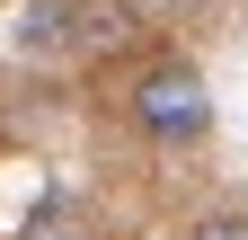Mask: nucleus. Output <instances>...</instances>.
<instances>
[{
    "mask_svg": "<svg viewBox=\"0 0 248 240\" xmlns=\"http://www.w3.org/2000/svg\"><path fill=\"white\" fill-rule=\"evenodd\" d=\"M124 107H133V125H142L151 142H195V134L213 125V98H204V71H195V63H151Z\"/></svg>",
    "mask_w": 248,
    "mask_h": 240,
    "instance_id": "obj_1",
    "label": "nucleus"
},
{
    "mask_svg": "<svg viewBox=\"0 0 248 240\" xmlns=\"http://www.w3.org/2000/svg\"><path fill=\"white\" fill-rule=\"evenodd\" d=\"M142 36V9L133 0H71V45L80 53H124Z\"/></svg>",
    "mask_w": 248,
    "mask_h": 240,
    "instance_id": "obj_2",
    "label": "nucleus"
},
{
    "mask_svg": "<svg viewBox=\"0 0 248 240\" xmlns=\"http://www.w3.org/2000/svg\"><path fill=\"white\" fill-rule=\"evenodd\" d=\"M18 45L27 53H62V45H71V0H36L27 27H18Z\"/></svg>",
    "mask_w": 248,
    "mask_h": 240,
    "instance_id": "obj_3",
    "label": "nucleus"
},
{
    "mask_svg": "<svg viewBox=\"0 0 248 240\" xmlns=\"http://www.w3.org/2000/svg\"><path fill=\"white\" fill-rule=\"evenodd\" d=\"M27 231H36V240H71V231H80V214H71V205H45Z\"/></svg>",
    "mask_w": 248,
    "mask_h": 240,
    "instance_id": "obj_4",
    "label": "nucleus"
},
{
    "mask_svg": "<svg viewBox=\"0 0 248 240\" xmlns=\"http://www.w3.org/2000/svg\"><path fill=\"white\" fill-rule=\"evenodd\" d=\"M186 240H248V214H204Z\"/></svg>",
    "mask_w": 248,
    "mask_h": 240,
    "instance_id": "obj_5",
    "label": "nucleus"
}]
</instances>
